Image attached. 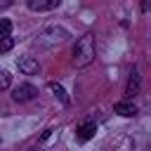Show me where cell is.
<instances>
[{"label":"cell","mask_w":151,"mask_h":151,"mask_svg":"<svg viewBox=\"0 0 151 151\" xmlns=\"http://www.w3.org/2000/svg\"><path fill=\"white\" fill-rule=\"evenodd\" d=\"M97 57V45H94V33H85L83 38L76 40L73 45V66L76 68H85L94 61Z\"/></svg>","instance_id":"obj_1"},{"label":"cell","mask_w":151,"mask_h":151,"mask_svg":"<svg viewBox=\"0 0 151 151\" xmlns=\"http://www.w3.org/2000/svg\"><path fill=\"white\" fill-rule=\"evenodd\" d=\"M68 38V31L66 28H61V26H47V28H42V33L38 35V40H35V47H54V45H59V42H64Z\"/></svg>","instance_id":"obj_2"},{"label":"cell","mask_w":151,"mask_h":151,"mask_svg":"<svg viewBox=\"0 0 151 151\" xmlns=\"http://www.w3.org/2000/svg\"><path fill=\"white\" fill-rule=\"evenodd\" d=\"M35 97H38V90H35L31 83H21V85H17V87L12 90V99H14V101H19V104L33 101Z\"/></svg>","instance_id":"obj_3"},{"label":"cell","mask_w":151,"mask_h":151,"mask_svg":"<svg viewBox=\"0 0 151 151\" xmlns=\"http://www.w3.org/2000/svg\"><path fill=\"white\" fill-rule=\"evenodd\" d=\"M139 90H142V76H139L137 68H132L130 71V78H127V87H125V99L132 101L139 94Z\"/></svg>","instance_id":"obj_4"},{"label":"cell","mask_w":151,"mask_h":151,"mask_svg":"<svg viewBox=\"0 0 151 151\" xmlns=\"http://www.w3.org/2000/svg\"><path fill=\"white\" fill-rule=\"evenodd\" d=\"M17 66H19V71H21L24 76H35V73L40 71V64H38V59H35V57H31V54H26V57H19V59H17Z\"/></svg>","instance_id":"obj_5"},{"label":"cell","mask_w":151,"mask_h":151,"mask_svg":"<svg viewBox=\"0 0 151 151\" xmlns=\"http://www.w3.org/2000/svg\"><path fill=\"white\" fill-rule=\"evenodd\" d=\"M94 132H97V123H94V120H85V123L78 125V130H76V139H78L80 144H85V142H90V139L94 137Z\"/></svg>","instance_id":"obj_6"},{"label":"cell","mask_w":151,"mask_h":151,"mask_svg":"<svg viewBox=\"0 0 151 151\" xmlns=\"http://www.w3.org/2000/svg\"><path fill=\"white\" fill-rule=\"evenodd\" d=\"M26 5L33 12H50V9H57L61 5V0H28Z\"/></svg>","instance_id":"obj_7"},{"label":"cell","mask_w":151,"mask_h":151,"mask_svg":"<svg viewBox=\"0 0 151 151\" xmlns=\"http://www.w3.org/2000/svg\"><path fill=\"white\" fill-rule=\"evenodd\" d=\"M113 111H116L118 116H123V118H132V116H137V106H134L132 101H118V104L113 106Z\"/></svg>","instance_id":"obj_8"},{"label":"cell","mask_w":151,"mask_h":151,"mask_svg":"<svg viewBox=\"0 0 151 151\" xmlns=\"http://www.w3.org/2000/svg\"><path fill=\"white\" fill-rule=\"evenodd\" d=\"M50 90L54 92V97H57V99H59V101H61L64 106H68V104H71V99H68V94H66V90H64V87H61L59 83H50Z\"/></svg>","instance_id":"obj_9"},{"label":"cell","mask_w":151,"mask_h":151,"mask_svg":"<svg viewBox=\"0 0 151 151\" xmlns=\"http://www.w3.org/2000/svg\"><path fill=\"white\" fill-rule=\"evenodd\" d=\"M9 85H12V76L5 68H0V92L2 90H9Z\"/></svg>","instance_id":"obj_10"},{"label":"cell","mask_w":151,"mask_h":151,"mask_svg":"<svg viewBox=\"0 0 151 151\" xmlns=\"http://www.w3.org/2000/svg\"><path fill=\"white\" fill-rule=\"evenodd\" d=\"M9 33H12V21L9 19H0V35L9 38Z\"/></svg>","instance_id":"obj_11"},{"label":"cell","mask_w":151,"mask_h":151,"mask_svg":"<svg viewBox=\"0 0 151 151\" xmlns=\"http://www.w3.org/2000/svg\"><path fill=\"white\" fill-rule=\"evenodd\" d=\"M12 47H14V40H12V38H0V54L9 52Z\"/></svg>","instance_id":"obj_12"},{"label":"cell","mask_w":151,"mask_h":151,"mask_svg":"<svg viewBox=\"0 0 151 151\" xmlns=\"http://www.w3.org/2000/svg\"><path fill=\"white\" fill-rule=\"evenodd\" d=\"M50 134H52V130H45V132L40 134V142H45V139H50Z\"/></svg>","instance_id":"obj_13"}]
</instances>
